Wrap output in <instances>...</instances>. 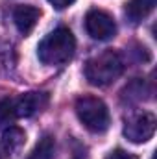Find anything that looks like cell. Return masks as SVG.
Here are the masks:
<instances>
[{"instance_id":"6da1fadb","label":"cell","mask_w":157,"mask_h":159,"mask_svg":"<svg viewBox=\"0 0 157 159\" xmlns=\"http://www.w3.org/2000/svg\"><path fill=\"white\" fill-rule=\"evenodd\" d=\"M76 52V39L69 28H57L50 32L37 46L39 61L44 65L67 63Z\"/></svg>"},{"instance_id":"7a4b0ae2","label":"cell","mask_w":157,"mask_h":159,"mask_svg":"<svg viewBox=\"0 0 157 159\" xmlns=\"http://www.w3.org/2000/svg\"><path fill=\"white\" fill-rule=\"evenodd\" d=\"M124 72V61L115 50H104L102 54L91 57L85 65V78L91 85L105 87L120 78Z\"/></svg>"},{"instance_id":"3957f363","label":"cell","mask_w":157,"mask_h":159,"mask_svg":"<svg viewBox=\"0 0 157 159\" xmlns=\"http://www.w3.org/2000/svg\"><path fill=\"white\" fill-rule=\"evenodd\" d=\"M76 115H78L79 122L92 133H104L111 124L107 106L96 96L87 94V96L78 98L76 100Z\"/></svg>"},{"instance_id":"277c9868","label":"cell","mask_w":157,"mask_h":159,"mask_svg":"<svg viewBox=\"0 0 157 159\" xmlns=\"http://www.w3.org/2000/svg\"><path fill=\"white\" fill-rule=\"evenodd\" d=\"M155 126H157V119L154 113H150V111L135 113L126 120L124 135H126L128 141H131L135 144H142V143H146L154 137Z\"/></svg>"},{"instance_id":"5b68a950","label":"cell","mask_w":157,"mask_h":159,"mask_svg":"<svg viewBox=\"0 0 157 159\" xmlns=\"http://www.w3.org/2000/svg\"><path fill=\"white\" fill-rule=\"evenodd\" d=\"M85 30L87 34L96 41H109L117 34L115 19L102 9H91L85 15Z\"/></svg>"},{"instance_id":"8992f818","label":"cell","mask_w":157,"mask_h":159,"mask_svg":"<svg viewBox=\"0 0 157 159\" xmlns=\"http://www.w3.org/2000/svg\"><path fill=\"white\" fill-rule=\"evenodd\" d=\"M11 100H13V111H15L17 119L32 117V115L39 113L41 109H44L48 104V96L44 93H24Z\"/></svg>"},{"instance_id":"52a82bcc","label":"cell","mask_w":157,"mask_h":159,"mask_svg":"<svg viewBox=\"0 0 157 159\" xmlns=\"http://www.w3.org/2000/svg\"><path fill=\"white\" fill-rule=\"evenodd\" d=\"M39 17H41L39 7H34V6H19L13 11V22H15L17 30L22 35H28L35 28Z\"/></svg>"},{"instance_id":"ba28073f","label":"cell","mask_w":157,"mask_h":159,"mask_svg":"<svg viewBox=\"0 0 157 159\" xmlns=\"http://www.w3.org/2000/svg\"><path fill=\"white\" fill-rule=\"evenodd\" d=\"M155 4L157 0H129L126 4V17L133 24H137V22H141L142 19H146L154 11Z\"/></svg>"},{"instance_id":"9c48e42d","label":"cell","mask_w":157,"mask_h":159,"mask_svg":"<svg viewBox=\"0 0 157 159\" xmlns=\"http://www.w3.org/2000/svg\"><path fill=\"white\" fill-rule=\"evenodd\" d=\"M24 139H26V135L19 126H9L2 135V148L6 152V156H13L15 152H19L20 146L24 144Z\"/></svg>"},{"instance_id":"30bf717a","label":"cell","mask_w":157,"mask_h":159,"mask_svg":"<svg viewBox=\"0 0 157 159\" xmlns=\"http://www.w3.org/2000/svg\"><path fill=\"white\" fill-rule=\"evenodd\" d=\"M54 152H56L54 137L52 135H43L26 159H54Z\"/></svg>"},{"instance_id":"8fae6325","label":"cell","mask_w":157,"mask_h":159,"mask_svg":"<svg viewBox=\"0 0 157 159\" xmlns=\"http://www.w3.org/2000/svg\"><path fill=\"white\" fill-rule=\"evenodd\" d=\"M13 120H17L15 111H13V100H11V98L0 100V126L11 124Z\"/></svg>"},{"instance_id":"7c38bea8","label":"cell","mask_w":157,"mask_h":159,"mask_svg":"<svg viewBox=\"0 0 157 159\" xmlns=\"http://www.w3.org/2000/svg\"><path fill=\"white\" fill-rule=\"evenodd\" d=\"M105 159H139L137 156H133V154H129V152H126V150H113L109 156Z\"/></svg>"},{"instance_id":"4fadbf2b","label":"cell","mask_w":157,"mask_h":159,"mask_svg":"<svg viewBox=\"0 0 157 159\" xmlns=\"http://www.w3.org/2000/svg\"><path fill=\"white\" fill-rule=\"evenodd\" d=\"M56 9H65V7H69V6H72L76 0H48Z\"/></svg>"}]
</instances>
